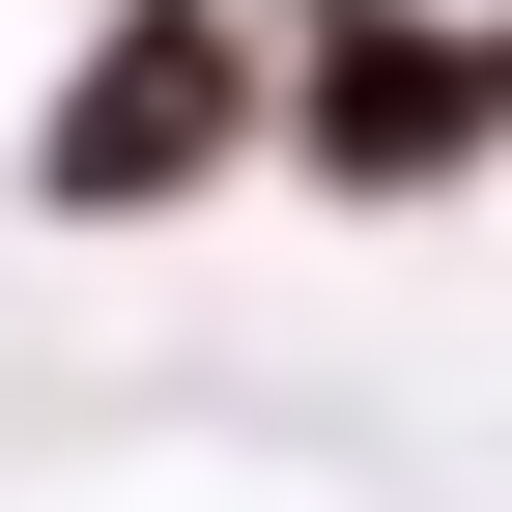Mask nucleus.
<instances>
[{"mask_svg": "<svg viewBox=\"0 0 512 512\" xmlns=\"http://www.w3.org/2000/svg\"><path fill=\"white\" fill-rule=\"evenodd\" d=\"M200 143H228V29H114L86 114H57V200H171Z\"/></svg>", "mask_w": 512, "mask_h": 512, "instance_id": "obj_1", "label": "nucleus"}, {"mask_svg": "<svg viewBox=\"0 0 512 512\" xmlns=\"http://www.w3.org/2000/svg\"><path fill=\"white\" fill-rule=\"evenodd\" d=\"M456 114H484V86H427V57H342V171H427Z\"/></svg>", "mask_w": 512, "mask_h": 512, "instance_id": "obj_2", "label": "nucleus"}]
</instances>
